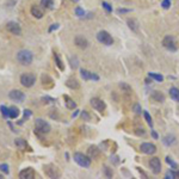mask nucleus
I'll list each match as a JSON object with an SVG mask.
<instances>
[{"label":"nucleus","instance_id":"37998d69","mask_svg":"<svg viewBox=\"0 0 179 179\" xmlns=\"http://www.w3.org/2000/svg\"><path fill=\"white\" fill-rule=\"evenodd\" d=\"M57 27H59V24H53V25H52V27H50V29H49V31H50V32H52V31H53V30H56V29H57Z\"/></svg>","mask_w":179,"mask_h":179},{"label":"nucleus","instance_id":"dca6fc26","mask_svg":"<svg viewBox=\"0 0 179 179\" xmlns=\"http://www.w3.org/2000/svg\"><path fill=\"white\" fill-rule=\"evenodd\" d=\"M14 145H16L17 148L20 149V151H27V142L24 139H22V137H18V139L14 140Z\"/></svg>","mask_w":179,"mask_h":179},{"label":"nucleus","instance_id":"a19ab883","mask_svg":"<svg viewBox=\"0 0 179 179\" xmlns=\"http://www.w3.org/2000/svg\"><path fill=\"white\" fill-rule=\"evenodd\" d=\"M132 10H127V8H118L117 10V12L118 13H127V12H130Z\"/></svg>","mask_w":179,"mask_h":179},{"label":"nucleus","instance_id":"c03bdc74","mask_svg":"<svg viewBox=\"0 0 179 179\" xmlns=\"http://www.w3.org/2000/svg\"><path fill=\"white\" fill-rule=\"evenodd\" d=\"M152 135H153V137H154V139H158V134L155 133L154 130H153V132H152Z\"/></svg>","mask_w":179,"mask_h":179},{"label":"nucleus","instance_id":"f257e3e1","mask_svg":"<svg viewBox=\"0 0 179 179\" xmlns=\"http://www.w3.org/2000/svg\"><path fill=\"white\" fill-rule=\"evenodd\" d=\"M17 61L19 62L20 65L23 66H29L31 65L33 61V55L30 50H27V49H22L17 53Z\"/></svg>","mask_w":179,"mask_h":179},{"label":"nucleus","instance_id":"4c0bfd02","mask_svg":"<svg viewBox=\"0 0 179 179\" xmlns=\"http://www.w3.org/2000/svg\"><path fill=\"white\" fill-rule=\"evenodd\" d=\"M161 6L164 7L165 10L170 8V6H171V1H170V0H164V1H162V4H161Z\"/></svg>","mask_w":179,"mask_h":179},{"label":"nucleus","instance_id":"6ab92c4d","mask_svg":"<svg viewBox=\"0 0 179 179\" xmlns=\"http://www.w3.org/2000/svg\"><path fill=\"white\" fill-rule=\"evenodd\" d=\"M87 154H88V157H90L91 159H92V158L94 159V158H97V157L99 155V149L96 146H91L87 149Z\"/></svg>","mask_w":179,"mask_h":179},{"label":"nucleus","instance_id":"c756f323","mask_svg":"<svg viewBox=\"0 0 179 179\" xmlns=\"http://www.w3.org/2000/svg\"><path fill=\"white\" fill-rule=\"evenodd\" d=\"M102 6H103V8L105 10L106 12H109V13H110V12H112V6H111L109 2H106V1H103V2H102Z\"/></svg>","mask_w":179,"mask_h":179},{"label":"nucleus","instance_id":"aec40b11","mask_svg":"<svg viewBox=\"0 0 179 179\" xmlns=\"http://www.w3.org/2000/svg\"><path fill=\"white\" fill-rule=\"evenodd\" d=\"M66 86H68L69 88H72V90H78L80 87V84L78 82V80L77 79H68L66 81Z\"/></svg>","mask_w":179,"mask_h":179},{"label":"nucleus","instance_id":"f03ea898","mask_svg":"<svg viewBox=\"0 0 179 179\" xmlns=\"http://www.w3.org/2000/svg\"><path fill=\"white\" fill-rule=\"evenodd\" d=\"M36 82V75L32 73H24L20 75V84L22 86L27 87H32Z\"/></svg>","mask_w":179,"mask_h":179},{"label":"nucleus","instance_id":"49530a36","mask_svg":"<svg viewBox=\"0 0 179 179\" xmlns=\"http://www.w3.org/2000/svg\"><path fill=\"white\" fill-rule=\"evenodd\" d=\"M176 173H177V177L179 178V171H178V172H176Z\"/></svg>","mask_w":179,"mask_h":179},{"label":"nucleus","instance_id":"58836bf2","mask_svg":"<svg viewBox=\"0 0 179 179\" xmlns=\"http://www.w3.org/2000/svg\"><path fill=\"white\" fill-rule=\"evenodd\" d=\"M134 111L137 113V115H140V113H141V111H142V110H141V106H140V104H135V105H134Z\"/></svg>","mask_w":179,"mask_h":179},{"label":"nucleus","instance_id":"20e7f679","mask_svg":"<svg viewBox=\"0 0 179 179\" xmlns=\"http://www.w3.org/2000/svg\"><path fill=\"white\" fill-rule=\"evenodd\" d=\"M73 158H74V161L79 166H81V167L87 168V167L91 166V158L87 157V155H84L82 153H75Z\"/></svg>","mask_w":179,"mask_h":179},{"label":"nucleus","instance_id":"5701e85b","mask_svg":"<svg viewBox=\"0 0 179 179\" xmlns=\"http://www.w3.org/2000/svg\"><path fill=\"white\" fill-rule=\"evenodd\" d=\"M170 97H171L174 102H178L179 103V88H177V87L170 88Z\"/></svg>","mask_w":179,"mask_h":179},{"label":"nucleus","instance_id":"f3484780","mask_svg":"<svg viewBox=\"0 0 179 179\" xmlns=\"http://www.w3.org/2000/svg\"><path fill=\"white\" fill-rule=\"evenodd\" d=\"M151 98H152L154 102H158V103L165 102V96H164V93H161L160 91H154V92L151 94Z\"/></svg>","mask_w":179,"mask_h":179},{"label":"nucleus","instance_id":"f704fd0d","mask_svg":"<svg viewBox=\"0 0 179 179\" xmlns=\"http://www.w3.org/2000/svg\"><path fill=\"white\" fill-rule=\"evenodd\" d=\"M104 173H105L106 177H109V178H111V177H112V174H113L112 170H111L110 167H104Z\"/></svg>","mask_w":179,"mask_h":179},{"label":"nucleus","instance_id":"de8ad7c7","mask_svg":"<svg viewBox=\"0 0 179 179\" xmlns=\"http://www.w3.org/2000/svg\"><path fill=\"white\" fill-rule=\"evenodd\" d=\"M72 1H74V2H78V1H79V0H72Z\"/></svg>","mask_w":179,"mask_h":179},{"label":"nucleus","instance_id":"b1692460","mask_svg":"<svg viewBox=\"0 0 179 179\" xmlns=\"http://www.w3.org/2000/svg\"><path fill=\"white\" fill-rule=\"evenodd\" d=\"M162 142L165 146H172L173 143H176V137L173 135H166L162 139Z\"/></svg>","mask_w":179,"mask_h":179},{"label":"nucleus","instance_id":"473e14b6","mask_svg":"<svg viewBox=\"0 0 179 179\" xmlns=\"http://www.w3.org/2000/svg\"><path fill=\"white\" fill-rule=\"evenodd\" d=\"M166 162L171 166L172 168H177V167H178V165H177V164L172 160V158H170V157H167V158H166Z\"/></svg>","mask_w":179,"mask_h":179},{"label":"nucleus","instance_id":"cd10ccee","mask_svg":"<svg viewBox=\"0 0 179 179\" xmlns=\"http://www.w3.org/2000/svg\"><path fill=\"white\" fill-rule=\"evenodd\" d=\"M148 77L149 78H152V79H154V80H157V81H164V77L161 75V74H157V73H148Z\"/></svg>","mask_w":179,"mask_h":179},{"label":"nucleus","instance_id":"2f4dec72","mask_svg":"<svg viewBox=\"0 0 179 179\" xmlns=\"http://www.w3.org/2000/svg\"><path fill=\"white\" fill-rule=\"evenodd\" d=\"M75 14H77L78 17H84V16H85V11L80 6H78V7H75Z\"/></svg>","mask_w":179,"mask_h":179},{"label":"nucleus","instance_id":"09e8293b","mask_svg":"<svg viewBox=\"0 0 179 179\" xmlns=\"http://www.w3.org/2000/svg\"><path fill=\"white\" fill-rule=\"evenodd\" d=\"M0 179H2V174L1 173H0Z\"/></svg>","mask_w":179,"mask_h":179},{"label":"nucleus","instance_id":"e433bc0d","mask_svg":"<svg viewBox=\"0 0 179 179\" xmlns=\"http://www.w3.org/2000/svg\"><path fill=\"white\" fill-rule=\"evenodd\" d=\"M119 87L123 88V90H126L127 92H130V91H132V87L129 86V85H127L126 82H121V84H119Z\"/></svg>","mask_w":179,"mask_h":179},{"label":"nucleus","instance_id":"c9c22d12","mask_svg":"<svg viewBox=\"0 0 179 179\" xmlns=\"http://www.w3.org/2000/svg\"><path fill=\"white\" fill-rule=\"evenodd\" d=\"M166 178H167V179H174V178H177V173L173 172V171H168V172L166 173Z\"/></svg>","mask_w":179,"mask_h":179},{"label":"nucleus","instance_id":"a878e982","mask_svg":"<svg viewBox=\"0 0 179 179\" xmlns=\"http://www.w3.org/2000/svg\"><path fill=\"white\" fill-rule=\"evenodd\" d=\"M127 23H128V27H130L133 31H137L139 30V24H137V22L135 19H130L129 18V19L127 20Z\"/></svg>","mask_w":179,"mask_h":179},{"label":"nucleus","instance_id":"423d86ee","mask_svg":"<svg viewBox=\"0 0 179 179\" xmlns=\"http://www.w3.org/2000/svg\"><path fill=\"white\" fill-rule=\"evenodd\" d=\"M97 40L99 41L100 43L105 44V46H111L113 43L112 36L107 31H99L98 35H97Z\"/></svg>","mask_w":179,"mask_h":179},{"label":"nucleus","instance_id":"9d476101","mask_svg":"<svg viewBox=\"0 0 179 179\" xmlns=\"http://www.w3.org/2000/svg\"><path fill=\"white\" fill-rule=\"evenodd\" d=\"M44 172L49 178H59L60 172L57 167L54 165H46L44 166Z\"/></svg>","mask_w":179,"mask_h":179},{"label":"nucleus","instance_id":"6e6552de","mask_svg":"<svg viewBox=\"0 0 179 179\" xmlns=\"http://www.w3.org/2000/svg\"><path fill=\"white\" fill-rule=\"evenodd\" d=\"M8 97H10L11 100L17 102V103H22V102H24V99H25V94L22 92V91H19V90H12V91H10Z\"/></svg>","mask_w":179,"mask_h":179},{"label":"nucleus","instance_id":"7ed1b4c3","mask_svg":"<svg viewBox=\"0 0 179 179\" xmlns=\"http://www.w3.org/2000/svg\"><path fill=\"white\" fill-rule=\"evenodd\" d=\"M35 129H36L38 133L47 134L52 130V127L43 118H36V121H35Z\"/></svg>","mask_w":179,"mask_h":179},{"label":"nucleus","instance_id":"ddd939ff","mask_svg":"<svg viewBox=\"0 0 179 179\" xmlns=\"http://www.w3.org/2000/svg\"><path fill=\"white\" fill-rule=\"evenodd\" d=\"M35 171L32 167H27L24 170H22L19 172V178L22 179H33L35 178Z\"/></svg>","mask_w":179,"mask_h":179},{"label":"nucleus","instance_id":"9b49d317","mask_svg":"<svg viewBox=\"0 0 179 179\" xmlns=\"http://www.w3.org/2000/svg\"><path fill=\"white\" fill-rule=\"evenodd\" d=\"M149 167L154 174H159L161 172V161L159 158H152L149 160Z\"/></svg>","mask_w":179,"mask_h":179},{"label":"nucleus","instance_id":"f8f14e48","mask_svg":"<svg viewBox=\"0 0 179 179\" xmlns=\"http://www.w3.org/2000/svg\"><path fill=\"white\" fill-rule=\"evenodd\" d=\"M91 106L93 109H96L97 111H99V112H103L106 107L105 103L102 99H99V98H92L91 99Z\"/></svg>","mask_w":179,"mask_h":179},{"label":"nucleus","instance_id":"1a4fd4ad","mask_svg":"<svg viewBox=\"0 0 179 179\" xmlns=\"http://www.w3.org/2000/svg\"><path fill=\"white\" fill-rule=\"evenodd\" d=\"M140 151L147 154V155H152V154L157 152V147H155V145L151 143V142H145V143H142L140 146Z\"/></svg>","mask_w":179,"mask_h":179},{"label":"nucleus","instance_id":"a211bd4d","mask_svg":"<svg viewBox=\"0 0 179 179\" xmlns=\"http://www.w3.org/2000/svg\"><path fill=\"white\" fill-rule=\"evenodd\" d=\"M30 12H31V14H32L35 18H37V19H41V18L43 17V11H42L38 6H32L31 10H30Z\"/></svg>","mask_w":179,"mask_h":179},{"label":"nucleus","instance_id":"4468645a","mask_svg":"<svg viewBox=\"0 0 179 179\" xmlns=\"http://www.w3.org/2000/svg\"><path fill=\"white\" fill-rule=\"evenodd\" d=\"M74 43H75V46L81 48V49H86L87 47H88V41L84 37V36H75V38H74Z\"/></svg>","mask_w":179,"mask_h":179},{"label":"nucleus","instance_id":"bb28decb","mask_svg":"<svg viewBox=\"0 0 179 179\" xmlns=\"http://www.w3.org/2000/svg\"><path fill=\"white\" fill-rule=\"evenodd\" d=\"M54 59H55V63H56V66L60 68V71H63V69H65V66H63V62H62V60L60 59L59 54L54 53Z\"/></svg>","mask_w":179,"mask_h":179},{"label":"nucleus","instance_id":"412c9836","mask_svg":"<svg viewBox=\"0 0 179 179\" xmlns=\"http://www.w3.org/2000/svg\"><path fill=\"white\" fill-rule=\"evenodd\" d=\"M18 116H19V110H18V107H16V106L8 107V117H10V118L16 119Z\"/></svg>","mask_w":179,"mask_h":179},{"label":"nucleus","instance_id":"c85d7f7f","mask_svg":"<svg viewBox=\"0 0 179 179\" xmlns=\"http://www.w3.org/2000/svg\"><path fill=\"white\" fill-rule=\"evenodd\" d=\"M0 111H1V115L4 118H7L8 117V107L5 105H1L0 106Z\"/></svg>","mask_w":179,"mask_h":179},{"label":"nucleus","instance_id":"2eb2a0df","mask_svg":"<svg viewBox=\"0 0 179 179\" xmlns=\"http://www.w3.org/2000/svg\"><path fill=\"white\" fill-rule=\"evenodd\" d=\"M80 75H81V78L84 80H94V81H98V80H99V77H98L97 74L91 73V72H88L86 69H81V71H80Z\"/></svg>","mask_w":179,"mask_h":179},{"label":"nucleus","instance_id":"4be33fe9","mask_svg":"<svg viewBox=\"0 0 179 179\" xmlns=\"http://www.w3.org/2000/svg\"><path fill=\"white\" fill-rule=\"evenodd\" d=\"M63 99H65V103H66V106L68 109H71V110H74L75 107H77V103L74 102L72 98H69L68 96H65L63 97Z\"/></svg>","mask_w":179,"mask_h":179},{"label":"nucleus","instance_id":"79ce46f5","mask_svg":"<svg viewBox=\"0 0 179 179\" xmlns=\"http://www.w3.org/2000/svg\"><path fill=\"white\" fill-rule=\"evenodd\" d=\"M31 116V111L30 110H24V117L27 118V117H30Z\"/></svg>","mask_w":179,"mask_h":179},{"label":"nucleus","instance_id":"a18cd8bd","mask_svg":"<svg viewBox=\"0 0 179 179\" xmlns=\"http://www.w3.org/2000/svg\"><path fill=\"white\" fill-rule=\"evenodd\" d=\"M78 111H79V110H75V112H74L73 115H72V117H75V116L78 115Z\"/></svg>","mask_w":179,"mask_h":179},{"label":"nucleus","instance_id":"ea45409f","mask_svg":"<svg viewBox=\"0 0 179 179\" xmlns=\"http://www.w3.org/2000/svg\"><path fill=\"white\" fill-rule=\"evenodd\" d=\"M81 117L84 119H86V121H90V115H88L86 111H82V112H81Z\"/></svg>","mask_w":179,"mask_h":179},{"label":"nucleus","instance_id":"0eeeda50","mask_svg":"<svg viewBox=\"0 0 179 179\" xmlns=\"http://www.w3.org/2000/svg\"><path fill=\"white\" fill-rule=\"evenodd\" d=\"M6 30L12 35H14V36H20L22 35V27L16 22H8L6 25Z\"/></svg>","mask_w":179,"mask_h":179},{"label":"nucleus","instance_id":"7c9ffc66","mask_svg":"<svg viewBox=\"0 0 179 179\" xmlns=\"http://www.w3.org/2000/svg\"><path fill=\"white\" fill-rule=\"evenodd\" d=\"M143 116H145V119L147 121V123L149 124L151 127H153V121H152V117H151V115L147 112V111H145L143 112Z\"/></svg>","mask_w":179,"mask_h":179},{"label":"nucleus","instance_id":"72a5a7b5","mask_svg":"<svg viewBox=\"0 0 179 179\" xmlns=\"http://www.w3.org/2000/svg\"><path fill=\"white\" fill-rule=\"evenodd\" d=\"M0 171H1L2 173L8 174V172H10V170H8V165H7V164H0Z\"/></svg>","mask_w":179,"mask_h":179},{"label":"nucleus","instance_id":"39448f33","mask_svg":"<svg viewBox=\"0 0 179 179\" xmlns=\"http://www.w3.org/2000/svg\"><path fill=\"white\" fill-rule=\"evenodd\" d=\"M162 46L165 47L167 50H170V52H177V43H176V40H174L173 36L168 35V36L164 37Z\"/></svg>","mask_w":179,"mask_h":179},{"label":"nucleus","instance_id":"393cba45","mask_svg":"<svg viewBox=\"0 0 179 179\" xmlns=\"http://www.w3.org/2000/svg\"><path fill=\"white\" fill-rule=\"evenodd\" d=\"M41 6L46 10H52L54 6V0H41Z\"/></svg>","mask_w":179,"mask_h":179}]
</instances>
